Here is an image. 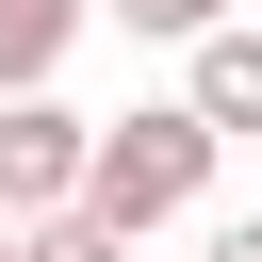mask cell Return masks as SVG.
I'll return each mask as SVG.
<instances>
[{
	"mask_svg": "<svg viewBox=\"0 0 262 262\" xmlns=\"http://www.w3.org/2000/svg\"><path fill=\"white\" fill-rule=\"evenodd\" d=\"M180 98H196V115H213V131H262V33H246V16H229V33H213V49H180Z\"/></svg>",
	"mask_w": 262,
	"mask_h": 262,
	"instance_id": "3957f363",
	"label": "cell"
},
{
	"mask_svg": "<svg viewBox=\"0 0 262 262\" xmlns=\"http://www.w3.org/2000/svg\"><path fill=\"white\" fill-rule=\"evenodd\" d=\"M0 262H33V229H0Z\"/></svg>",
	"mask_w": 262,
	"mask_h": 262,
	"instance_id": "ba28073f",
	"label": "cell"
},
{
	"mask_svg": "<svg viewBox=\"0 0 262 262\" xmlns=\"http://www.w3.org/2000/svg\"><path fill=\"white\" fill-rule=\"evenodd\" d=\"M213 147H229V131H213L196 98H147V115H98V196H82V213L147 246L164 213H196V196H213Z\"/></svg>",
	"mask_w": 262,
	"mask_h": 262,
	"instance_id": "6da1fadb",
	"label": "cell"
},
{
	"mask_svg": "<svg viewBox=\"0 0 262 262\" xmlns=\"http://www.w3.org/2000/svg\"><path fill=\"white\" fill-rule=\"evenodd\" d=\"M0 229H16V213H0Z\"/></svg>",
	"mask_w": 262,
	"mask_h": 262,
	"instance_id": "9c48e42d",
	"label": "cell"
},
{
	"mask_svg": "<svg viewBox=\"0 0 262 262\" xmlns=\"http://www.w3.org/2000/svg\"><path fill=\"white\" fill-rule=\"evenodd\" d=\"M33 262H131V229H98V213H49V229H33Z\"/></svg>",
	"mask_w": 262,
	"mask_h": 262,
	"instance_id": "8992f818",
	"label": "cell"
},
{
	"mask_svg": "<svg viewBox=\"0 0 262 262\" xmlns=\"http://www.w3.org/2000/svg\"><path fill=\"white\" fill-rule=\"evenodd\" d=\"M115 16H131V33H164V49H213V33H229V0H115Z\"/></svg>",
	"mask_w": 262,
	"mask_h": 262,
	"instance_id": "5b68a950",
	"label": "cell"
},
{
	"mask_svg": "<svg viewBox=\"0 0 262 262\" xmlns=\"http://www.w3.org/2000/svg\"><path fill=\"white\" fill-rule=\"evenodd\" d=\"M213 262H262V213H246V229H213Z\"/></svg>",
	"mask_w": 262,
	"mask_h": 262,
	"instance_id": "52a82bcc",
	"label": "cell"
},
{
	"mask_svg": "<svg viewBox=\"0 0 262 262\" xmlns=\"http://www.w3.org/2000/svg\"><path fill=\"white\" fill-rule=\"evenodd\" d=\"M196 262H213V246H196Z\"/></svg>",
	"mask_w": 262,
	"mask_h": 262,
	"instance_id": "30bf717a",
	"label": "cell"
},
{
	"mask_svg": "<svg viewBox=\"0 0 262 262\" xmlns=\"http://www.w3.org/2000/svg\"><path fill=\"white\" fill-rule=\"evenodd\" d=\"M82 196H98V115H66V98H0V213L49 229V213H82Z\"/></svg>",
	"mask_w": 262,
	"mask_h": 262,
	"instance_id": "7a4b0ae2",
	"label": "cell"
},
{
	"mask_svg": "<svg viewBox=\"0 0 262 262\" xmlns=\"http://www.w3.org/2000/svg\"><path fill=\"white\" fill-rule=\"evenodd\" d=\"M66 33H82V0H0V98H49Z\"/></svg>",
	"mask_w": 262,
	"mask_h": 262,
	"instance_id": "277c9868",
	"label": "cell"
}]
</instances>
